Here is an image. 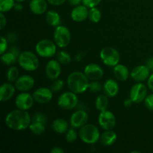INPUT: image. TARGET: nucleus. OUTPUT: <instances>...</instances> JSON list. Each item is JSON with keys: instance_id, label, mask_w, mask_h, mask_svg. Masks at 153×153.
I'll use <instances>...</instances> for the list:
<instances>
[{"instance_id": "34", "label": "nucleus", "mask_w": 153, "mask_h": 153, "mask_svg": "<svg viewBox=\"0 0 153 153\" xmlns=\"http://www.w3.org/2000/svg\"><path fill=\"white\" fill-rule=\"evenodd\" d=\"M64 85H65V83H64V80L59 79H55L51 85V89L53 92H60L64 88Z\"/></svg>"}, {"instance_id": "1", "label": "nucleus", "mask_w": 153, "mask_h": 153, "mask_svg": "<svg viewBox=\"0 0 153 153\" xmlns=\"http://www.w3.org/2000/svg\"><path fill=\"white\" fill-rule=\"evenodd\" d=\"M31 120L32 119L27 111L16 108L7 114L4 122L10 129L23 131L29 127Z\"/></svg>"}, {"instance_id": "45", "label": "nucleus", "mask_w": 153, "mask_h": 153, "mask_svg": "<svg viewBox=\"0 0 153 153\" xmlns=\"http://www.w3.org/2000/svg\"><path fill=\"white\" fill-rule=\"evenodd\" d=\"M133 103H134V102H133L132 100H131L130 98H128V99H126V100H124L123 105L125 106L126 108H129V107H131V105H132Z\"/></svg>"}, {"instance_id": "17", "label": "nucleus", "mask_w": 153, "mask_h": 153, "mask_svg": "<svg viewBox=\"0 0 153 153\" xmlns=\"http://www.w3.org/2000/svg\"><path fill=\"white\" fill-rule=\"evenodd\" d=\"M150 72V70L146 65H139L133 68L130 73V76L135 82H142L149 79Z\"/></svg>"}, {"instance_id": "12", "label": "nucleus", "mask_w": 153, "mask_h": 153, "mask_svg": "<svg viewBox=\"0 0 153 153\" xmlns=\"http://www.w3.org/2000/svg\"><path fill=\"white\" fill-rule=\"evenodd\" d=\"M32 96L36 102L39 104H46L53 98V91L51 88L40 87L34 91Z\"/></svg>"}, {"instance_id": "35", "label": "nucleus", "mask_w": 153, "mask_h": 153, "mask_svg": "<svg viewBox=\"0 0 153 153\" xmlns=\"http://www.w3.org/2000/svg\"><path fill=\"white\" fill-rule=\"evenodd\" d=\"M102 88L103 87H102L101 84L100 82H97V81H92L91 82H90L88 90H90L93 93H98L101 91Z\"/></svg>"}, {"instance_id": "48", "label": "nucleus", "mask_w": 153, "mask_h": 153, "mask_svg": "<svg viewBox=\"0 0 153 153\" xmlns=\"http://www.w3.org/2000/svg\"><path fill=\"white\" fill-rule=\"evenodd\" d=\"M15 1H18V2H23V1H26V0H15Z\"/></svg>"}, {"instance_id": "30", "label": "nucleus", "mask_w": 153, "mask_h": 153, "mask_svg": "<svg viewBox=\"0 0 153 153\" xmlns=\"http://www.w3.org/2000/svg\"><path fill=\"white\" fill-rule=\"evenodd\" d=\"M88 19L94 23H98L102 19V12L97 7L89 8Z\"/></svg>"}, {"instance_id": "31", "label": "nucleus", "mask_w": 153, "mask_h": 153, "mask_svg": "<svg viewBox=\"0 0 153 153\" xmlns=\"http://www.w3.org/2000/svg\"><path fill=\"white\" fill-rule=\"evenodd\" d=\"M57 60L61 65H68L72 61L71 55L65 51H60L57 54Z\"/></svg>"}, {"instance_id": "16", "label": "nucleus", "mask_w": 153, "mask_h": 153, "mask_svg": "<svg viewBox=\"0 0 153 153\" xmlns=\"http://www.w3.org/2000/svg\"><path fill=\"white\" fill-rule=\"evenodd\" d=\"M35 81L32 76L29 75L19 76L17 80L14 82V85L16 90L21 92H28L34 86Z\"/></svg>"}, {"instance_id": "4", "label": "nucleus", "mask_w": 153, "mask_h": 153, "mask_svg": "<svg viewBox=\"0 0 153 153\" xmlns=\"http://www.w3.org/2000/svg\"><path fill=\"white\" fill-rule=\"evenodd\" d=\"M18 63L20 67L28 72L37 70L40 64L37 55L31 51H24L21 52L18 58Z\"/></svg>"}, {"instance_id": "23", "label": "nucleus", "mask_w": 153, "mask_h": 153, "mask_svg": "<svg viewBox=\"0 0 153 153\" xmlns=\"http://www.w3.org/2000/svg\"><path fill=\"white\" fill-rule=\"evenodd\" d=\"M113 73L114 75V77L119 82L126 81L130 76V73H131L126 66L120 64V63L114 67Z\"/></svg>"}, {"instance_id": "36", "label": "nucleus", "mask_w": 153, "mask_h": 153, "mask_svg": "<svg viewBox=\"0 0 153 153\" xmlns=\"http://www.w3.org/2000/svg\"><path fill=\"white\" fill-rule=\"evenodd\" d=\"M144 104L148 110L153 111V94L147 95L144 100Z\"/></svg>"}, {"instance_id": "2", "label": "nucleus", "mask_w": 153, "mask_h": 153, "mask_svg": "<svg viewBox=\"0 0 153 153\" xmlns=\"http://www.w3.org/2000/svg\"><path fill=\"white\" fill-rule=\"evenodd\" d=\"M67 84L70 91L76 94H82L89 88L90 80L85 73L74 71L67 77Z\"/></svg>"}, {"instance_id": "20", "label": "nucleus", "mask_w": 153, "mask_h": 153, "mask_svg": "<svg viewBox=\"0 0 153 153\" xmlns=\"http://www.w3.org/2000/svg\"><path fill=\"white\" fill-rule=\"evenodd\" d=\"M89 8L85 4H79L75 6L71 11V18L73 21L77 22H82L88 18Z\"/></svg>"}, {"instance_id": "5", "label": "nucleus", "mask_w": 153, "mask_h": 153, "mask_svg": "<svg viewBox=\"0 0 153 153\" xmlns=\"http://www.w3.org/2000/svg\"><path fill=\"white\" fill-rule=\"evenodd\" d=\"M35 51L36 53L42 58H52L56 54L57 45L52 40L43 39L37 42Z\"/></svg>"}, {"instance_id": "8", "label": "nucleus", "mask_w": 153, "mask_h": 153, "mask_svg": "<svg viewBox=\"0 0 153 153\" xmlns=\"http://www.w3.org/2000/svg\"><path fill=\"white\" fill-rule=\"evenodd\" d=\"M58 105L65 110H72L78 105L79 98L73 91H66L61 94L58 99Z\"/></svg>"}, {"instance_id": "24", "label": "nucleus", "mask_w": 153, "mask_h": 153, "mask_svg": "<svg viewBox=\"0 0 153 153\" xmlns=\"http://www.w3.org/2000/svg\"><path fill=\"white\" fill-rule=\"evenodd\" d=\"M117 139V134L113 131L111 130H105L104 132L101 134L100 137V142L102 144L105 146H112Z\"/></svg>"}, {"instance_id": "27", "label": "nucleus", "mask_w": 153, "mask_h": 153, "mask_svg": "<svg viewBox=\"0 0 153 153\" xmlns=\"http://www.w3.org/2000/svg\"><path fill=\"white\" fill-rule=\"evenodd\" d=\"M108 97L106 94H100L96 98L95 107L99 111H102L108 109Z\"/></svg>"}, {"instance_id": "42", "label": "nucleus", "mask_w": 153, "mask_h": 153, "mask_svg": "<svg viewBox=\"0 0 153 153\" xmlns=\"http://www.w3.org/2000/svg\"><path fill=\"white\" fill-rule=\"evenodd\" d=\"M147 86L149 89L153 92V73L149 76V79H147Z\"/></svg>"}, {"instance_id": "18", "label": "nucleus", "mask_w": 153, "mask_h": 153, "mask_svg": "<svg viewBox=\"0 0 153 153\" xmlns=\"http://www.w3.org/2000/svg\"><path fill=\"white\" fill-rule=\"evenodd\" d=\"M21 52L16 47H10L8 51L1 55V61L4 65L11 66L18 61V58Z\"/></svg>"}, {"instance_id": "33", "label": "nucleus", "mask_w": 153, "mask_h": 153, "mask_svg": "<svg viewBox=\"0 0 153 153\" xmlns=\"http://www.w3.org/2000/svg\"><path fill=\"white\" fill-rule=\"evenodd\" d=\"M65 134V140L66 141L69 143H74V142L76 141V140L78 139V136H79L77 131L76 130V128H73V127L69 128L68 131H67Z\"/></svg>"}, {"instance_id": "15", "label": "nucleus", "mask_w": 153, "mask_h": 153, "mask_svg": "<svg viewBox=\"0 0 153 153\" xmlns=\"http://www.w3.org/2000/svg\"><path fill=\"white\" fill-rule=\"evenodd\" d=\"M88 113L83 110H79L73 112L70 116V124L71 127L75 128H80L88 123Z\"/></svg>"}, {"instance_id": "10", "label": "nucleus", "mask_w": 153, "mask_h": 153, "mask_svg": "<svg viewBox=\"0 0 153 153\" xmlns=\"http://www.w3.org/2000/svg\"><path fill=\"white\" fill-rule=\"evenodd\" d=\"M98 123L103 130L113 129L117 123L115 115L108 109L102 111L98 117Z\"/></svg>"}, {"instance_id": "46", "label": "nucleus", "mask_w": 153, "mask_h": 153, "mask_svg": "<svg viewBox=\"0 0 153 153\" xmlns=\"http://www.w3.org/2000/svg\"><path fill=\"white\" fill-rule=\"evenodd\" d=\"M83 0H68L69 3L73 6H77L79 5L81 3H82Z\"/></svg>"}, {"instance_id": "38", "label": "nucleus", "mask_w": 153, "mask_h": 153, "mask_svg": "<svg viewBox=\"0 0 153 153\" xmlns=\"http://www.w3.org/2000/svg\"><path fill=\"white\" fill-rule=\"evenodd\" d=\"M32 121H37V122H40L46 124V121H47V118H46V117L43 114L37 113L33 117Z\"/></svg>"}, {"instance_id": "41", "label": "nucleus", "mask_w": 153, "mask_h": 153, "mask_svg": "<svg viewBox=\"0 0 153 153\" xmlns=\"http://www.w3.org/2000/svg\"><path fill=\"white\" fill-rule=\"evenodd\" d=\"M67 0H47L48 3L54 6H59L64 4Z\"/></svg>"}, {"instance_id": "32", "label": "nucleus", "mask_w": 153, "mask_h": 153, "mask_svg": "<svg viewBox=\"0 0 153 153\" xmlns=\"http://www.w3.org/2000/svg\"><path fill=\"white\" fill-rule=\"evenodd\" d=\"M15 0H0V12L7 13L13 8Z\"/></svg>"}, {"instance_id": "29", "label": "nucleus", "mask_w": 153, "mask_h": 153, "mask_svg": "<svg viewBox=\"0 0 153 153\" xmlns=\"http://www.w3.org/2000/svg\"><path fill=\"white\" fill-rule=\"evenodd\" d=\"M19 77V69L15 66H10L6 73V78L9 82H15Z\"/></svg>"}, {"instance_id": "9", "label": "nucleus", "mask_w": 153, "mask_h": 153, "mask_svg": "<svg viewBox=\"0 0 153 153\" xmlns=\"http://www.w3.org/2000/svg\"><path fill=\"white\" fill-rule=\"evenodd\" d=\"M147 94L148 90L146 85L142 82H137L130 89L129 98L135 104H140L144 102Z\"/></svg>"}, {"instance_id": "3", "label": "nucleus", "mask_w": 153, "mask_h": 153, "mask_svg": "<svg viewBox=\"0 0 153 153\" xmlns=\"http://www.w3.org/2000/svg\"><path fill=\"white\" fill-rule=\"evenodd\" d=\"M79 135L81 140L86 144L92 145L100 140L101 134L100 129L94 124L87 123L80 128Z\"/></svg>"}, {"instance_id": "6", "label": "nucleus", "mask_w": 153, "mask_h": 153, "mask_svg": "<svg viewBox=\"0 0 153 153\" xmlns=\"http://www.w3.org/2000/svg\"><path fill=\"white\" fill-rule=\"evenodd\" d=\"M54 42L57 46L64 49L69 46L71 41V33L70 29L64 25H58L55 27L53 34Z\"/></svg>"}, {"instance_id": "19", "label": "nucleus", "mask_w": 153, "mask_h": 153, "mask_svg": "<svg viewBox=\"0 0 153 153\" xmlns=\"http://www.w3.org/2000/svg\"><path fill=\"white\" fill-rule=\"evenodd\" d=\"M16 87L11 82H5L0 87V101L5 102L11 100L16 92Z\"/></svg>"}, {"instance_id": "37", "label": "nucleus", "mask_w": 153, "mask_h": 153, "mask_svg": "<svg viewBox=\"0 0 153 153\" xmlns=\"http://www.w3.org/2000/svg\"><path fill=\"white\" fill-rule=\"evenodd\" d=\"M101 1L102 0H83L82 3L88 8H91V7H97V5L100 4Z\"/></svg>"}, {"instance_id": "13", "label": "nucleus", "mask_w": 153, "mask_h": 153, "mask_svg": "<svg viewBox=\"0 0 153 153\" xmlns=\"http://www.w3.org/2000/svg\"><path fill=\"white\" fill-rule=\"evenodd\" d=\"M45 73L46 77L50 80L58 79L61 74V64L57 59L50 60L45 67Z\"/></svg>"}, {"instance_id": "39", "label": "nucleus", "mask_w": 153, "mask_h": 153, "mask_svg": "<svg viewBox=\"0 0 153 153\" xmlns=\"http://www.w3.org/2000/svg\"><path fill=\"white\" fill-rule=\"evenodd\" d=\"M1 43H0V55L4 53L7 49V40L4 37H1Z\"/></svg>"}, {"instance_id": "22", "label": "nucleus", "mask_w": 153, "mask_h": 153, "mask_svg": "<svg viewBox=\"0 0 153 153\" xmlns=\"http://www.w3.org/2000/svg\"><path fill=\"white\" fill-rule=\"evenodd\" d=\"M103 91L108 97H115L119 93V84L112 79H107L103 85Z\"/></svg>"}, {"instance_id": "47", "label": "nucleus", "mask_w": 153, "mask_h": 153, "mask_svg": "<svg viewBox=\"0 0 153 153\" xmlns=\"http://www.w3.org/2000/svg\"><path fill=\"white\" fill-rule=\"evenodd\" d=\"M13 9L16 11H21L22 10V5L21 4V2H18L16 1V3H15L14 7H13Z\"/></svg>"}, {"instance_id": "26", "label": "nucleus", "mask_w": 153, "mask_h": 153, "mask_svg": "<svg viewBox=\"0 0 153 153\" xmlns=\"http://www.w3.org/2000/svg\"><path fill=\"white\" fill-rule=\"evenodd\" d=\"M46 21L50 26L57 27L61 25V18L59 13L53 10H47L46 13Z\"/></svg>"}, {"instance_id": "28", "label": "nucleus", "mask_w": 153, "mask_h": 153, "mask_svg": "<svg viewBox=\"0 0 153 153\" xmlns=\"http://www.w3.org/2000/svg\"><path fill=\"white\" fill-rule=\"evenodd\" d=\"M28 128L34 135H41L46 131V124L37 121H32Z\"/></svg>"}, {"instance_id": "14", "label": "nucleus", "mask_w": 153, "mask_h": 153, "mask_svg": "<svg viewBox=\"0 0 153 153\" xmlns=\"http://www.w3.org/2000/svg\"><path fill=\"white\" fill-rule=\"evenodd\" d=\"M84 73L91 81H99L104 76V70L99 64L91 63L85 66Z\"/></svg>"}, {"instance_id": "44", "label": "nucleus", "mask_w": 153, "mask_h": 153, "mask_svg": "<svg viewBox=\"0 0 153 153\" xmlns=\"http://www.w3.org/2000/svg\"><path fill=\"white\" fill-rule=\"evenodd\" d=\"M51 153H64V150L60 146H54L50 150Z\"/></svg>"}, {"instance_id": "11", "label": "nucleus", "mask_w": 153, "mask_h": 153, "mask_svg": "<svg viewBox=\"0 0 153 153\" xmlns=\"http://www.w3.org/2000/svg\"><path fill=\"white\" fill-rule=\"evenodd\" d=\"M34 97L28 92H21L15 99V105L16 108L28 111L34 105Z\"/></svg>"}, {"instance_id": "40", "label": "nucleus", "mask_w": 153, "mask_h": 153, "mask_svg": "<svg viewBox=\"0 0 153 153\" xmlns=\"http://www.w3.org/2000/svg\"><path fill=\"white\" fill-rule=\"evenodd\" d=\"M7 24V18L4 16V13L0 12V29L2 30Z\"/></svg>"}, {"instance_id": "21", "label": "nucleus", "mask_w": 153, "mask_h": 153, "mask_svg": "<svg viewBox=\"0 0 153 153\" xmlns=\"http://www.w3.org/2000/svg\"><path fill=\"white\" fill-rule=\"evenodd\" d=\"M29 8L34 14H43L47 11V0H31L29 3Z\"/></svg>"}, {"instance_id": "7", "label": "nucleus", "mask_w": 153, "mask_h": 153, "mask_svg": "<svg viewBox=\"0 0 153 153\" xmlns=\"http://www.w3.org/2000/svg\"><path fill=\"white\" fill-rule=\"evenodd\" d=\"M100 57L103 64L111 67L117 65L120 61V55L119 52L116 49L111 46L103 48L100 51Z\"/></svg>"}, {"instance_id": "25", "label": "nucleus", "mask_w": 153, "mask_h": 153, "mask_svg": "<svg viewBox=\"0 0 153 153\" xmlns=\"http://www.w3.org/2000/svg\"><path fill=\"white\" fill-rule=\"evenodd\" d=\"M52 128L58 134H65L69 129V123L66 120L57 118L52 122Z\"/></svg>"}, {"instance_id": "43", "label": "nucleus", "mask_w": 153, "mask_h": 153, "mask_svg": "<svg viewBox=\"0 0 153 153\" xmlns=\"http://www.w3.org/2000/svg\"><path fill=\"white\" fill-rule=\"evenodd\" d=\"M146 65L147 66L148 68L150 70V71L153 72V57L149 58L147 60H146Z\"/></svg>"}]
</instances>
